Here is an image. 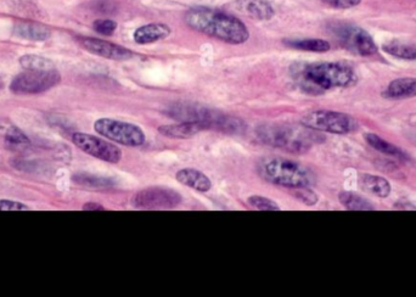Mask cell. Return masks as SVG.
Wrapping results in <instances>:
<instances>
[{"label":"cell","mask_w":416,"mask_h":297,"mask_svg":"<svg viewBox=\"0 0 416 297\" xmlns=\"http://www.w3.org/2000/svg\"><path fill=\"white\" fill-rule=\"evenodd\" d=\"M184 21L194 31L229 44H243L250 38L243 21L220 10L205 6L192 8L184 15Z\"/></svg>","instance_id":"obj_1"},{"label":"cell","mask_w":416,"mask_h":297,"mask_svg":"<svg viewBox=\"0 0 416 297\" xmlns=\"http://www.w3.org/2000/svg\"><path fill=\"white\" fill-rule=\"evenodd\" d=\"M294 78L304 93L313 95L351 87L357 80L351 67L338 62H317L297 67Z\"/></svg>","instance_id":"obj_2"},{"label":"cell","mask_w":416,"mask_h":297,"mask_svg":"<svg viewBox=\"0 0 416 297\" xmlns=\"http://www.w3.org/2000/svg\"><path fill=\"white\" fill-rule=\"evenodd\" d=\"M315 131L304 126L291 124H262L256 129L261 142L269 147L294 154H304L317 142Z\"/></svg>","instance_id":"obj_3"},{"label":"cell","mask_w":416,"mask_h":297,"mask_svg":"<svg viewBox=\"0 0 416 297\" xmlns=\"http://www.w3.org/2000/svg\"><path fill=\"white\" fill-rule=\"evenodd\" d=\"M258 172L271 184L286 188H307L315 182L313 172L306 166L282 157L263 159L258 164Z\"/></svg>","instance_id":"obj_4"},{"label":"cell","mask_w":416,"mask_h":297,"mask_svg":"<svg viewBox=\"0 0 416 297\" xmlns=\"http://www.w3.org/2000/svg\"><path fill=\"white\" fill-rule=\"evenodd\" d=\"M167 115L179 121L201 123L206 129H215L227 134H236L243 131L241 119L227 113L208 109L199 104H174L169 108Z\"/></svg>","instance_id":"obj_5"},{"label":"cell","mask_w":416,"mask_h":297,"mask_svg":"<svg viewBox=\"0 0 416 297\" xmlns=\"http://www.w3.org/2000/svg\"><path fill=\"white\" fill-rule=\"evenodd\" d=\"M302 126L313 129L315 132L332 133V134H348L358 128L356 119L347 113L318 110L304 115Z\"/></svg>","instance_id":"obj_6"},{"label":"cell","mask_w":416,"mask_h":297,"mask_svg":"<svg viewBox=\"0 0 416 297\" xmlns=\"http://www.w3.org/2000/svg\"><path fill=\"white\" fill-rule=\"evenodd\" d=\"M94 129L101 137L124 147H141L146 140L145 133L141 127L113 118H100L94 123Z\"/></svg>","instance_id":"obj_7"},{"label":"cell","mask_w":416,"mask_h":297,"mask_svg":"<svg viewBox=\"0 0 416 297\" xmlns=\"http://www.w3.org/2000/svg\"><path fill=\"white\" fill-rule=\"evenodd\" d=\"M60 80L61 75L55 68L26 70L15 77L10 85V89L14 92L15 94H41L54 88L60 83Z\"/></svg>","instance_id":"obj_8"},{"label":"cell","mask_w":416,"mask_h":297,"mask_svg":"<svg viewBox=\"0 0 416 297\" xmlns=\"http://www.w3.org/2000/svg\"><path fill=\"white\" fill-rule=\"evenodd\" d=\"M182 195L174 189L151 187L134 195L133 206L139 210H171L182 203Z\"/></svg>","instance_id":"obj_9"},{"label":"cell","mask_w":416,"mask_h":297,"mask_svg":"<svg viewBox=\"0 0 416 297\" xmlns=\"http://www.w3.org/2000/svg\"><path fill=\"white\" fill-rule=\"evenodd\" d=\"M333 34L337 41L342 43L348 50L357 52L361 57H371L378 52V47L373 38L370 37L364 29L348 24H336L333 27Z\"/></svg>","instance_id":"obj_10"},{"label":"cell","mask_w":416,"mask_h":297,"mask_svg":"<svg viewBox=\"0 0 416 297\" xmlns=\"http://www.w3.org/2000/svg\"><path fill=\"white\" fill-rule=\"evenodd\" d=\"M72 142L78 149L85 151V154L96 157L99 160L108 164H118L121 161V149L101 138L87 133H75L72 136Z\"/></svg>","instance_id":"obj_11"},{"label":"cell","mask_w":416,"mask_h":297,"mask_svg":"<svg viewBox=\"0 0 416 297\" xmlns=\"http://www.w3.org/2000/svg\"><path fill=\"white\" fill-rule=\"evenodd\" d=\"M80 43L87 52H92L98 57H105L108 60L124 61V60H129L133 57V52L128 50L127 48L121 47L115 43L108 42V41L99 39V38H80Z\"/></svg>","instance_id":"obj_12"},{"label":"cell","mask_w":416,"mask_h":297,"mask_svg":"<svg viewBox=\"0 0 416 297\" xmlns=\"http://www.w3.org/2000/svg\"><path fill=\"white\" fill-rule=\"evenodd\" d=\"M234 5L238 13L257 21H268L275 15L268 0H235Z\"/></svg>","instance_id":"obj_13"},{"label":"cell","mask_w":416,"mask_h":297,"mask_svg":"<svg viewBox=\"0 0 416 297\" xmlns=\"http://www.w3.org/2000/svg\"><path fill=\"white\" fill-rule=\"evenodd\" d=\"M382 96L386 99L402 100L410 99L416 96V78L404 77L394 80L382 92Z\"/></svg>","instance_id":"obj_14"},{"label":"cell","mask_w":416,"mask_h":297,"mask_svg":"<svg viewBox=\"0 0 416 297\" xmlns=\"http://www.w3.org/2000/svg\"><path fill=\"white\" fill-rule=\"evenodd\" d=\"M179 183L196 190L199 193H207L212 188V182L201 171L195 168H182L175 175Z\"/></svg>","instance_id":"obj_15"},{"label":"cell","mask_w":416,"mask_h":297,"mask_svg":"<svg viewBox=\"0 0 416 297\" xmlns=\"http://www.w3.org/2000/svg\"><path fill=\"white\" fill-rule=\"evenodd\" d=\"M202 131H206V128L203 127L201 123L187 121H179L177 124H164L159 127V132L162 136L173 139H189L195 137Z\"/></svg>","instance_id":"obj_16"},{"label":"cell","mask_w":416,"mask_h":297,"mask_svg":"<svg viewBox=\"0 0 416 297\" xmlns=\"http://www.w3.org/2000/svg\"><path fill=\"white\" fill-rule=\"evenodd\" d=\"M171 34L169 26L164 24H149L136 29L133 34L136 44H151L166 39Z\"/></svg>","instance_id":"obj_17"},{"label":"cell","mask_w":416,"mask_h":297,"mask_svg":"<svg viewBox=\"0 0 416 297\" xmlns=\"http://www.w3.org/2000/svg\"><path fill=\"white\" fill-rule=\"evenodd\" d=\"M359 185L366 193L373 194L378 198H387L391 194V184L387 180L380 175L364 173L359 177Z\"/></svg>","instance_id":"obj_18"},{"label":"cell","mask_w":416,"mask_h":297,"mask_svg":"<svg viewBox=\"0 0 416 297\" xmlns=\"http://www.w3.org/2000/svg\"><path fill=\"white\" fill-rule=\"evenodd\" d=\"M15 34L20 38L29 39L33 42H44L50 37V29L39 24L19 22L15 26Z\"/></svg>","instance_id":"obj_19"},{"label":"cell","mask_w":416,"mask_h":297,"mask_svg":"<svg viewBox=\"0 0 416 297\" xmlns=\"http://www.w3.org/2000/svg\"><path fill=\"white\" fill-rule=\"evenodd\" d=\"M364 139L365 142L368 143L370 147L376 151H379V152H382L385 155L396 157V159H399V160H408L407 154L402 149L393 145L392 143L385 140V139L379 137L375 133H365Z\"/></svg>","instance_id":"obj_20"},{"label":"cell","mask_w":416,"mask_h":297,"mask_svg":"<svg viewBox=\"0 0 416 297\" xmlns=\"http://www.w3.org/2000/svg\"><path fill=\"white\" fill-rule=\"evenodd\" d=\"M4 144L8 150L22 152L31 147V140L21 129L10 126L4 133Z\"/></svg>","instance_id":"obj_21"},{"label":"cell","mask_w":416,"mask_h":297,"mask_svg":"<svg viewBox=\"0 0 416 297\" xmlns=\"http://www.w3.org/2000/svg\"><path fill=\"white\" fill-rule=\"evenodd\" d=\"M284 44L292 49L303 50V52H327L331 49L330 43L318 38H307V39H286Z\"/></svg>","instance_id":"obj_22"},{"label":"cell","mask_w":416,"mask_h":297,"mask_svg":"<svg viewBox=\"0 0 416 297\" xmlns=\"http://www.w3.org/2000/svg\"><path fill=\"white\" fill-rule=\"evenodd\" d=\"M340 203L351 211H371L375 210L374 206L366 200L353 191H341L338 194Z\"/></svg>","instance_id":"obj_23"},{"label":"cell","mask_w":416,"mask_h":297,"mask_svg":"<svg viewBox=\"0 0 416 297\" xmlns=\"http://www.w3.org/2000/svg\"><path fill=\"white\" fill-rule=\"evenodd\" d=\"M385 52L404 60H415L416 47L401 42H389L382 45Z\"/></svg>","instance_id":"obj_24"},{"label":"cell","mask_w":416,"mask_h":297,"mask_svg":"<svg viewBox=\"0 0 416 297\" xmlns=\"http://www.w3.org/2000/svg\"><path fill=\"white\" fill-rule=\"evenodd\" d=\"M21 66L26 70H52L55 68L52 60L39 55H24L20 59Z\"/></svg>","instance_id":"obj_25"},{"label":"cell","mask_w":416,"mask_h":297,"mask_svg":"<svg viewBox=\"0 0 416 297\" xmlns=\"http://www.w3.org/2000/svg\"><path fill=\"white\" fill-rule=\"evenodd\" d=\"M248 203L250 206L257 210H262V211H279L280 208L278 206L275 201H273L271 198H264V196H259V195H253L248 198Z\"/></svg>","instance_id":"obj_26"},{"label":"cell","mask_w":416,"mask_h":297,"mask_svg":"<svg viewBox=\"0 0 416 297\" xmlns=\"http://www.w3.org/2000/svg\"><path fill=\"white\" fill-rule=\"evenodd\" d=\"M93 29L96 34L108 37L115 34V31L117 29V24L113 20H96L94 21Z\"/></svg>","instance_id":"obj_27"},{"label":"cell","mask_w":416,"mask_h":297,"mask_svg":"<svg viewBox=\"0 0 416 297\" xmlns=\"http://www.w3.org/2000/svg\"><path fill=\"white\" fill-rule=\"evenodd\" d=\"M295 196L299 198V201H302V203L309 205V206L318 203V195L312 191L309 187H307V188H296Z\"/></svg>","instance_id":"obj_28"},{"label":"cell","mask_w":416,"mask_h":297,"mask_svg":"<svg viewBox=\"0 0 416 297\" xmlns=\"http://www.w3.org/2000/svg\"><path fill=\"white\" fill-rule=\"evenodd\" d=\"M73 180L78 184L83 185H93V187H103V185H108L110 182L106 180H100V178H94V177H89V175H75Z\"/></svg>","instance_id":"obj_29"},{"label":"cell","mask_w":416,"mask_h":297,"mask_svg":"<svg viewBox=\"0 0 416 297\" xmlns=\"http://www.w3.org/2000/svg\"><path fill=\"white\" fill-rule=\"evenodd\" d=\"M27 210H29V206H26L20 201L6 200V198L0 200V211H27Z\"/></svg>","instance_id":"obj_30"},{"label":"cell","mask_w":416,"mask_h":297,"mask_svg":"<svg viewBox=\"0 0 416 297\" xmlns=\"http://www.w3.org/2000/svg\"><path fill=\"white\" fill-rule=\"evenodd\" d=\"M322 1L336 9H351L359 5L361 0H322Z\"/></svg>","instance_id":"obj_31"},{"label":"cell","mask_w":416,"mask_h":297,"mask_svg":"<svg viewBox=\"0 0 416 297\" xmlns=\"http://www.w3.org/2000/svg\"><path fill=\"white\" fill-rule=\"evenodd\" d=\"M83 210L85 211H103L105 208H103V205H99L96 203H87L83 206Z\"/></svg>","instance_id":"obj_32"}]
</instances>
